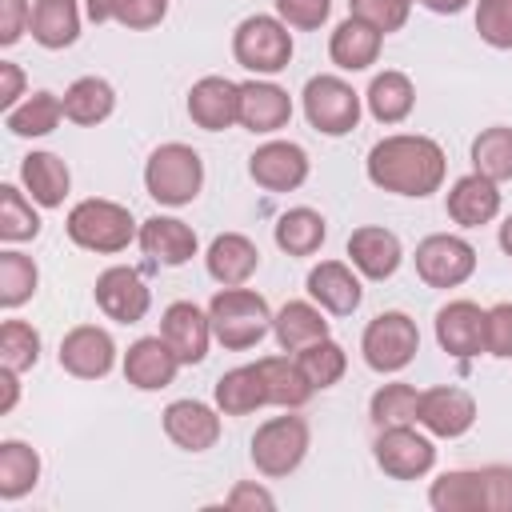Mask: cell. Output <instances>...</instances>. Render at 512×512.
I'll return each instance as SVG.
<instances>
[{"label":"cell","instance_id":"36","mask_svg":"<svg viewBox=\"0 0 512 512\" xmlns=\"http://www.w3.org/2000/svg\"><path fill=\"white\" fill-rule=\"evenodd\" d=\"M40 480V456L24 440H4L0 444V500H20L36 488Z\"/></svg>","mask_w":512,"mask_h":512},{"label":"cell","instance_id":"9","mask_svg":"<svg viewBox=\"0 0 512 512\" xmlns=\"http://www.w3.org/2000/svg\"><path fill=\"white\" fill-rule=\"evenodd\" d=\"M304 116L320 136H348L360 124V92L340 76H312L304 84Z\"/></svg>","mask_w":512,"mask_h":512},{"label":"cell","instance_id":"7","mask_svg":"<svg viewBox=\"0 0 512 512\" xmlns=\"http://www.w3.org/2000/svg\"><path fill=\"white\" fill-rule=\"evenodd\" d=\"M360 352H364V364L380 376L408 368L420 352L416 320L408 312H380L376 320H368V328L360 336Z\"/></svg>","mask_w":512,"mask_h":512},{"label":"cell","instance_id":"17","mask_svg":"<svg viewBox=\"0 0 512 512\" xmlns=\"http://www.w3.org/2000/svg\"><path fill=\"white\" fill-rule=\"evenodd\" d=\"M160 336L168 340V348L176 352L180 364H200L208 356V340H212V320L204 308H196L192 300H176L164 308L160 316Z\"/></svg>","mask_w":512,"mask_h":512},{"label":"cell","instance_id":"18","mask_svg":"<svg viewBox=\"0 0 512 512\" xmlns=\"http://www.w3.org/2000/svg\"><path fill=\"white\" fill-rule=\"evenodd\" d=\"M160 420L164 436L184 452H208L220 440V408L204 400H172Z\"/></svg>","mask_w":512,"mask_h":512},{"label":"cell","instance_id":"14","mask_svg":"<svg viewBox=\"0 0 512 512\" xmlns=\"http://www.w3.org/2000/svg\"><path fill=\"white\" fill-rule=\"evenodd\" d=\"M248 176L264 192H292L308 180V152L292 140H268L248 156Z\"/></svg>","mask_w":512,"mask_h":512},{"label":"cell","instance_id":"33","mask_svg":"<svg viewBox=\"0 0 512 512\" xmlns=\"http://www.w3.org/2000/svg\"><path fill=\"white\" fill-rule=\"evenodd\" d=\"M256 368H260V376H264L268 404H276V408H300V404H308L312 392H316V388L308 384V376L300 372L296 356H264V360H256Z\"/></svg>","mask_w":512,"mask_h":512},{"label":"cell","instance_id":"5","mask_svg":"<svg viewBox=\"0 0 512 512\" xmlns=\"http://www.w3.org/2000/svg\"><path fill=\"white\" fill-rule=\"evenodd\" d=\"M144 188L156 204L164 208H184L200 196L204 188V160L196 148L172 140V144H160L148 164H144Z\"/></svg>","mask_w":512,"mask_h":512},{"label":"cell","instance_id":"43","mask_svg":"<svg viewBox=\"0 0 512 512\" xmlns=\"http://www.w3.org/2000/svg\"><path fill=\"white\" fill-rule=\"evenodd\" d=\"M36 284H40V268L32 256H24L16 248L0 252V304L4 308H20L24 300H32Z\"/></svg>","mask_w":512,"mask_h":512},{"label":"cell","instance_id":"37","mask_svg":"<svg viewBox=\"0 0 512 512\" xmlns=\"http://www.w3.org/2000/svg\"><path fill=\"white\" fill-rule=\"evenodd\" d=\"M92 24H124L132 32H148L168 16V0H84Z\"/></svg>","mask_w":512,"mask_h":512},{"label":"cell","instance_id":"8","mask_svg":"<svg viewBox=\"0 0 512 512\" xmlns=\"http://www.w3.org/2000/svg\"><path fill=\"white\" fill-rule=\"evenodd\" d=\"M304 456H308V424H304V416H292V408H288V416L264 420L252 436V464L260 476L280 480V476L296 472L304 464Z\"/></svg>","mask_w":512,"mask_h":512},{"label":"cell","instance_id":"2","mask_svg":"<svg viewBox=\"0 0 512 512\" xmlns=\"http://www.w3.org/2000/svg\"><path fill=\"white\" fill-rule=\"evenodd\" d=\"M428 504L436 512H512V468H456L432 480Z\"/></svg>","mask_w":512,"mask_h":512},{"label":"cell","instance_id":"54","mask_svg":"<svg viewBox=\"0 0 512 512\" xmlns=\"http://www.w3.org/2000/svg\"><path fill=\"white\" fill-rule=\"evenodd\" d=\"M500 248H504V252L512 256V216H508V220L500 224Z\"/></svg>","mask_w":512,"mask_h":512},{"label":"cell","instance_id":"13","mask_svg":"<svg viewBox=\"0 0 512 512\" xmlns=\"http://www.w3.org/2000/svg\"><path fill=\"white\" fill-rule=\"evenodd\" d=\"M56 356H60V368H64L68 376H76V380H100V376H108L112 364H116V344H112V336H108L104 328H96V324H76L72 332H64Z\"/></svg>","mask_w":512,"mask_h":512},{"label":"cell","instance_id":"27","mask_svg":"<svg viewBox=\"0 0 512 512\" xmlns=\"http://www.w3.org/2000/svg\"><path fill=\"white\" fill-rule=\"evenodd\" d=\"M380 48H384V32H376L372 24H364L360 16H348L336 24L332 40H328V56L336 68L344 72H364L380 60Z\"/></svg>","mask_w":512,"mask_h":512},{"label":"cell","instance_id":"20","mask_svg":"<svg viewBox=\"0 0 512 512\" xmlns=\"http://www.w3.org/2000/svg\"><path fill=\"white\" fill-rule=\"evenodd\" d=\"M180 372V360L176 352L168 348L164 336H140L136 344H128L124 352V380L140 392H160L176 380Z\"/></svg>","mask_w":512,"mask_h":512},{"label":"cell","instance_id":"46","mask_svg":"<svg viewBox=\"0 0 512 512\" xmlns=\"http://www.w3.org/2000/svg\"><path fill=\"white\" fill-rule=\"evenodd\" d=\"M408 8L412 0H348V16H360L364 24H372L376 32H400L408 24Z\"/></svg>","mask_w":512,"mask_h":512},{"label":"cell","instance_id":"49","mask_svg":"<svg viewBox=\"0 0 512 512\" xmlns=\"http://www.w3.org/2000/svg\"><path fill=\"white\" fill-rule=\"evenodd\" d=\"M32 24V4L28 0H0V44L12 48Z\"/></svg>","mask_w":512,"mask_h":512},{"label":"cell","instance_id":"16","mask_svg":"<svg viewBox=\"0 0 512 512\" xmlns=\"http://www.w3.org/2000/svg\"><path fill=\"white\" fill-rule=\"evenodd\" d=\"M188 116L204 132H224L240 124V84L228 76H200L188 88Z\"/></svg>","mask_w":512,"mask_h":512},{"label":"cell","instance_id":"53","mask_svg":"<svg viewBox=\"0 0 512 512\" xmlns=\"http://www.w3.org/2000/svg\"><path fill=\"white\" fill-rule=\"evenodd\" d=\"M420 4H428V8L440 12V16H456V12L468 8V0H420Z\"/></svg>","mask_w":512,"mask_h":512},{"label":"cell","instance_id":"12","mask_svg":"<svg viewBox=\"0 0 512 512\" xmlns=\"http://www.w3.org/2000/svg\"><path fill=\"white\" fill-rule=\"evenodd\" d=\"M92 296H96V308L116 324H140L148 316V304H152V292H148L144 276L136 268H128V264L104 268L96 276Z\"/></svg>","mask_w":512,"mask_h":512},{"label":"cell","instance_id":"45","mask_svg":"<svg viewBox=\"0 0 512 512\" xmlns=\"http://www.w3.org/2000/svg\"><path fill=\"white\" fill-rule=\"evenodd\" d=\"M476 32L484 44L512 48V0H476Z\"/></svg>","mask_w":512,"mask_h":512},{"label":"cell","instance_id":"11","mask_svg":"<svg viewBox=\"0 0 512 512\" xmlns=\"http://www.w3.org/2000/svg\"><path fill=\"white\" fill-rule=\"evenodd\" d=\"M376 464L384 468V476L392 480H420L432 472L436 464V448L424 432H416L412 424H396V428H380L376 444H372Z\"/></svg>","mask_w":512,"mask_h":512},{"label":"cell","instance_id":"32","mask_svg":"<svg viewBox=\"0 0 512 512\" xmlns=\"http://www.w3.org/2000/svg\"><path fill=\"white\" fill-rule=\"evenodd\" d=\"M60 100H64V120L84 124V128L108 120L112 108H116V92H112V84L104 76H80V80H72Z\"/></svg>","mask_w":512,"mask_h":512},{"label":"cell","instance_id":"1","mask_svg":"<svg viewBox=\"0 0 512 512\" xmlns=\"http://www.w3.org/2000/svg\"><path fill=\"white\" fill-rule=\"evenodd\" d=\"M368 180L384 192L396 196H432L444 184L448 160L444 148L432 136H416V132H396L372 144L368 160Z\"/></svg>","mask_w":512,"mask_h":512},{"label":"cell","instance_id":"4","mask_svg":"<svg viewBox=\"0 0 512 512\" xmlns=\"http://www.w3.org/2000/svg\"><path fill=\"white\" fill-rule=\"evenodd\" d=\"M64 228H68V240H72L76 248L100 252V256L124 252V248L140 236L132 212H128L124 204H116V200H104V196H88V200L72 204Z\"/></svg>","mask_w":512,"mask_h":512},{"label":"cell","instance_id":"38","mask_svg":"<svg viewBox=\"0 0 512 512\" xmlns=\"http://www.w3.org/2000/svg\"><path fill=\"white\" fill-rule=\"evenodd\" d=\"M64 120V100L56 92H32L12 112H4V128L12 136H48Z\"/></svg>","mask_w":512,"mask_h":512},{"label":"cell","instance_id":"22","mask_svg":"<svg viewBox=\"0 0 512 512\" xmlns=\"http://www.w3.org/2000/svg\"><path fill=\"white\" fill-rule=\"evenodd\" d=\"M140 248H144V256L152 260V264H164V268H180V264H188L192 256H196V232L184 224V220H176V216H148L144 224H140Z\"/></svg>","mask_w":512,"mask_h":512},{"label":"cell","instance_id":"35","mask_svg":"<svg viewBox=\"0 0 512 512\" xmlns=\"http://www.w3.org/2000/svg\"><path fill=\"white\" fill-rule=\"evenodd\" d=\"M272 236H276V248L280 252H288V256H312V252H320V244L328 236V224H324V216L316 208H288V212H280Z\"/></svg>","mask_w":512,"mask_h":512},{"label":"cell","instance_id":"50","mask_svg":"<svg viewBox=\"0 0 512 512\" xmlns=\"http://www.w3.org/2000/svg\"><path fill=\"white\" fill-rule=\"evenodd\" d=\"M20 96H24V72H20V64L0 60V108L12 112L20 104Z\"/></svg>","mask_w":512,"mask_h":512},{"label":"cell","instance_id":"40","mask_svg":"<svg viewBox=\"0 0 512 512\" xmlns=\"http://www.w3.org/2000/svg\"><path fill=\"white\" fill-rule=\"evenodd\" d=\"M416 412H420V392L404 380H392V384H380L368 400V416L376 428H396V424H416Z\"/></svg>","mask_w":512,"mask_h":512},{"label":"cell","instance_id":"28","mask_svg":"<svg viewBox=\"0 0 512 512\" xmlns=\"http://www.w3.org/2000/svg\"><path fill=\"white\" fill-rule=\"evenodd\" d=\"M20 184L40 208H60L72 188V172L56 152H28L20 160Z\"/></svg>","mask_w":512,"mask_h":512},{"label":"cell","instance_id":"48","mask_svg":"<svg viewBox=\"0 0 512 512\" xmlns=\"http://www.w3.org/2000/svg\"><path fill=\"white\" fill-rule=\"evenodd\" d=\"M484 352L512 356V304H492L484 312Z\"/></svg>","mask_w":512,"mask_h":512},{"label":"cell","instance_id":"47","mask_svg":"<svg viewBox=\"0 0 512 512\" xmlns=\"http://www.w3.org/2000/svg\"><path fill=\"white\" fill-rule=\"evenodd\" d=\"M276 4V16L288 24V28H300V32H312L328 20L332 12V0H272Z\"/></svg>","mask_w":512,"mask_h":512},{"label":"cell","instance_id":"6","mask_svg":"<svg viewBox=\"0 0 512 512\" xmlns=\"http://www.w3.org/2000/svg\"><path fill=\"white\" fill-rule=\"evenodd\" d=\"M232 56L256 76H276L292 60V32L280 16H248L232 32Z\"/></svg>","mask_w":512,"mask_h":512},{"label":"cell","instance_id":"39","mask_svg":"<svg viewBox=\"0 0 512 512\" xmlns=\"http://www.w3.org/2000/svg\"><path fill=\"white\" fill-rule=\"evenodd\" d=\"M472 172L488 176L492 184L512 180V128L492 124L472 140Z\"/></svg>","mask_w":512,"mask_h":512},{"label":"cell","instance_id":"34","mask_svg":"<svg viewBox=\"0 0 512 512\" xmlns=\"http://www.w3.org/2000/svg\"><path fill=\"white\" fill-rule=\"evenodd\" d=\"M212 396H216V408H220L224 416H248V412H256V408L268 404L264 376H260L256 364H240V368L224 372V376L216 380V392H212Z\"/></svg>","mask_w":512,"mask_h":512},{"label":"cell","instance_id":"26","mask_svg":"<svg viewBox=\"0 0 512 512\" xmlns=\"http://www.w3.org/2000/svg\"><path fill=\"white\" fill-rule=\"evenodd\" d=\"M308 296L332 312V316H352L360 308V276L344 264V260H320L312 272H308Z\"/></svg>","mask_w":512,"mask_h":512},{"label":"cell","instance_id":"3","mask_svg":"<svg viewBox=\"0 0 512 512\" xmlns=\"http://www.w3.org/2000/svg\"><path fill=\"white\" fill-rule=\"evenodd\" d=\"M208 320H212V336L232 348V352H244L252 344H260L268 332H272V308L260 292L236 284V288H220L212 300H208Z\"/></svg>","mask_w":512,"mask_h":512},{"label":"cell","instance_id":"52","mask_svg":"<svg viewBox=\"0 0 512 512\" xmlns=\"http://www.w3.org/2000/svg\"><path fill=\"white\" fill-rule=\"evenodd\" d=\"M20 372H12V368H0V384H4V400H0V412H12V404H16V396H20V380H16Z\"/></svg>","mask_w":512,"mask_h":512},{"label":"cell","instance_id":"44","mask_svg":"<svg viewBox=\"0 0 512 512\" xmlns=\"http://www.w3.org/2000/svg\"><path fill=\"white\" fill-rule=\"evenodd\" d=\"M40 360V332L24 320H4L0 324V368L28 372Z\"/></svg>","mask_w":512,"mask_h":512},{"label":"cell","instance_id":"42","mask_svg":"<svg viewBox=\"0 0 512 512\" xmlns=\"http://www.w3.org/2000/svg\"><path fill=\"white\" fill-rule=\"evenodd\" d=\"M32 204L36 200L20 192L16 184H0V240L4 244H20L40 232V216Z\"/></svg>","mask_w":512,"mask_h":512},{"label":"cell","instance_id":"41","mask_svg":"<svg viewBox=\"0 0 512 512\" xmlns=\"http://www.w3.org/2000/svg\"><path fill=\"white\" fill-rule=\"evenodd\" d=\"M296 364H300V372L308 376L312 388H332V384H340L344 372H348V352H344L332 336H324V340L300 348V352H296Z\"/></svg>","mask_w":512,"mask_h":512},{"label":"cell","instance_id":"24","mask_svg":"<svg viewBox=\"0 0 512 512\" xmlns=\"http://www.w3.org/2000/svg\"><path fill=\"white\" fill-rule=\"evenodd\" d=\"M444 208H448V216H452L460 228H480V224H492V220L500 216V188H496L488 176L468 172V176L452 180Z\"/></svg>","mask_w":512,"mask_h":512},{"label":"cell","instance_id":"21","mask_svg":"<svg viewBox=\"0 0 512 512\" xmlns=\"http://www.w3.org/2000/svg\"><path fill=\"white\" fill-rule=\"evenodd\" d=\"M348 260L364 280H388V276H396L404 248H400L396 232H388L380 224H364L348 236Z\"/></svg>","mask_w":512,"mask_h":512},{"label":"cell","instance_id":"31","mask_svg":"<svg viewBox=\"0 0 512 512\" xmlns=\"http://www.w3.org/2000/svg\"><path fill=\"white\" fill-rule=\"evenodd\" d=\"M364 104H368L372 120H380V124H400V120H408V112L416 108V88H412V80H408L404 72L388 68V72L372 76V84H368V92H364Z\"/></svg>","mask_w":512,"mask_h":512},{"label":"cell","instance_id":"19","mask_svg":"<svg viewBox=\"0 0 512 512\" xmlns=\"http://www.w3.org/2000/svg\"><path fill=\"white\" fill-rule=\"evenodd\" d=\"M436 344L456 360L480 356L484 352V308L472 300H448L436 312Z\"/></svg>","mask_w":512,"mask_h":512},{"label":"cell","instance_id":"29","mask_svg":"<svg viewBox=\"0 0 512 512\" xmlns=\"http://www.w3.org/2000/svg\"><path fill=\"white\" fill-rule=\"evenodd\" d=\"M272 336L280 344V352H300L316 340L328 336V320L324 308L316 300H288L276 316H272Z\"/></svg>","mask_w":512,"mask_h":512},{"label":"cell","instance_id":"51","mask_svg":"<svg viewBox=\"0 0 512 512\" xmlns=\"http://www.w3.org/2000/svg\"><path fill=\"white\" fill-rule=\"evenodd\" d=\"M224 504H228V508H276L272 492H264V488H256V484H236Z\"/></svg>","mask_w":512,"mask_h":512},{"label":"cell","instance_id":"23","mask_svg":"<svg viewBox=\"0 0 512 512\" xmlns=\"http://www.w3.org/2000/svg\"><path fill=\"white\" fill-rule=\"evenodd\" d=\"M292 120V96L272 80H248L240 84V124L248 132H280Z\"/></svg>","mask_w":512,"mask_h":512},{"label":"cell","instance_id":"10","mask_svg":"<svg viewBox=\"0 0 512 512\" xmlns=\"http://www.w3.org/2000/svg\"><path fill=\"white\" fill-rule=\"evenodd\" d=\"M416 276L428 288H460L476 272V248L464 236L432 232L416 244Z\"/></svg>","mask_w":512,"mask_h":512},{"label":"cell","instance_id":"25","mask_svg":"<svg viewBox=\"0 0 512 512\" xmlns=\"http://www.w3.org/2000/svg\"><path fill=\"white\" fill-rule=\"evenodd\" d=\"M204 264L220 288H236V284H248V276L260 268V248L244 232H220L208 244Z\"/></svg>","mask_w":512,"mask_h":512},{"label":"cell","instance_id":"30","mask_svg":"<svg viewBox=\"0 0 512 512\" xmlns=\"http://www.w3.org/2000/svg\"><path fill=\"white\" fill-rule=\"evenodd\" d=\"M28 32L48 52H60V48L76 44V36H80V4L76 0H36Z\"/></svg>","mask_w":512,"mask_h":512},{"label":"cell","instance_id":"15","mask_svg":"<svg viewBox=\"0 0 512 512\" xmlns=\"http://www.w3.org/2000/svg\"><path fill=\"white\" fill-rule=\"evenodd\" d=\"M416 424L440 440H456L464 436L472 424H476V400L464 392V388H428L420 392V412H416Z\"/></svg>","mask_w":512,"mask_h":512}]
</instances>
